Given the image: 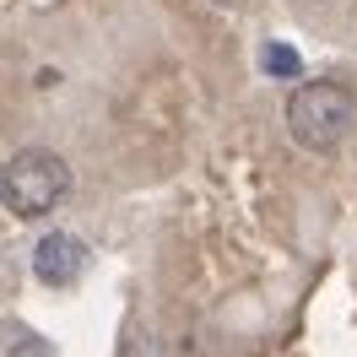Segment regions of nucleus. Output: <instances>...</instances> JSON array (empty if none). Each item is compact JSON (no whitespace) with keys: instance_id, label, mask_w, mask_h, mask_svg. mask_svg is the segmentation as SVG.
I'll return each instance as SVG.
<instances>
[{"instance_id":"nucleus-6","label":"nucleus","mask_w":357,"mask_h":357,"mask_svg":"<svg viewBox=\"0 0 357 357\" xmlns=\"http://www.w3.org/2000/svg\"><path fill=\"white\" fill-rule=\"evenodd\" d=\"M217 6H227V11H233V6H244V0H217Z\"/></svg>"},{"instance_id":"nucleus-1","label":"nucleus","mask_w":357,"mask_h":357,"mask_svg":"<svg viewBox=\"0 0 357 357\" xmlns=\"http://www.w3.org/2000/svg\"><path fill=\"white\" fill-rule=\"evenodd\" d=\"M70 195V162L49 146H22L0 162V206L11 217H49L54 206Z\"/></svg>"},{"instance_id":"nucleus-4","label":"nucleus","mask_w":357,"mask_h":357,"mask_svg":"<svg viewBox=\"0 0 357 357\" xmlns=\"http://www.w3.org/2000/svg\"><path fill=\"white\" fill-rule=\"evenodd\" d=\"M260 70H266V76H282V82H287V76H298V49H292V44H266Z\"/></svg>"},{"instance_id":"nucleus-5","label":"nucleus","mask_w":357,"mask_h":357,"mask_svg":"<svg viewBox=\"0 0 357 357\" xmlns=\"http://www.w3.org/2000/svg\"><path fill=\"white\" fill-rule=\"evenodd\" d=\"M6 357H54V352H49V341H44V335H33V331H27V335H17V341L6 347Z\"/></svg>"},{"instance_id":"nucleus-3","label":"nucleus","mask_w":357,"mask_h":357,"mask_svg":"<svg viewBox=\"0 0 357 357\" xmlns=\"http://www.w3.org/2000/svg\"><path fill=\"white\" fill-rule=\"evenodd\" d=\"M87 244L76 238V233H44L38 244H33V276L44 282V287H70V282H82V271H87Z\"/></svg>"},{"instance_id":"nucleus-2","label":"nucleus","mask_w":357,"mask_h":357,"mask_svg":"<svg viewBox=\"0 0 357 357\" xmlns=\"http://www.w3.org/2000/svg\"><path fill=\"white\" fill-rule=\"evenodd\" d=\"M352 125H357V98L331 76L298 82V92L287 98V130L309 152H335L352 135Z\"/></svg>"}]
</instances>
